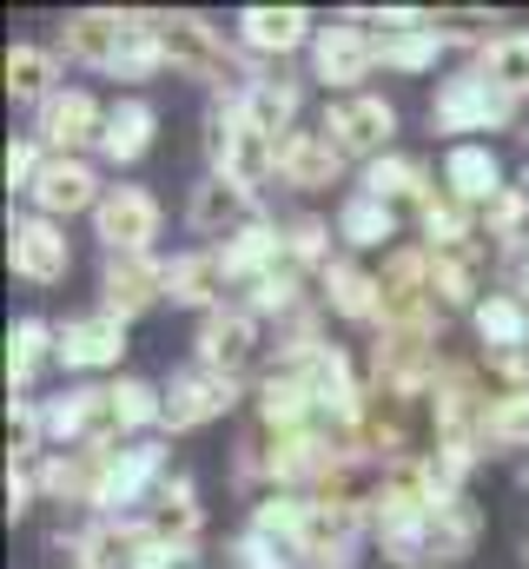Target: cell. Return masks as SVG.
Here are the masks:
<instances>
[{"mask_svg":"<svg viewBox=\"0 0 529 569\" xmlns=\"http://www.w3.org/2000/svg\"><path fill=\"white\" fill-rule=\"evenodd\" d=\"M358 192H371V199H385L391 212H410V219H417V206L437 192V179H430L423 159H410V152H385V159L358 166Z\"/></svg>","mask_w":529,"mask_h":569,"instance_id":"7402d4cb","label":"cell"},{"mask_svg":"<svg viewBox=\"0 0 529 569\" xmlns=\"http://www.w3.org/2000/svg\"><path fill=\"white\" fill-rule=\"evenodd\" d=\"M298 80H285V73H271V67H259L252 73V87L239 93V107H246V120L259 127V133H271V140H285V133H298Z\"/></svg>","mask_w":529,"mask_h":569,"instance_id":"4dcf8cb0","label":"cell"},{"mask_svg":"<svg viewBox=\"0 0 529 569\" xmlns=\"http://www.w3.org/2000/svg\"><path fill=\"white\" fill-rule=\"evenodd\" d=\"M517 186H523V192H529V166H523V179H517Z\"/></svg>","mask_w":529,"mask_h":569,"instance_id":"ee69618b","label":"cell"},{"mask_svg":"<svg viewBox=\"0 0 529 569\" xmlns=\"http://www.w3.org/2000/svg\"><path fill=\"white\" fill-rule=\"evenodd\" d=\"M33 497H40L33 463H7V517H27V510H33Z\"/></svg>","mask_w":529,"mask_h":569,"instance_id":"b9f144b4","label":"cell"},{"mask_svg":"<svg viewBox=\"0 0 529 569\" xmlns=\"http://www.w3.org/2000/svg\"><path fill=\"white\" fill-rule=\"evenodd\" d=\"M318 305H325V311H338V318H351V325H378V318H385L378 272H365V266L338 259V266L318 279Z\"/></svg>","mask_w":529,"mask_h":569,"instance_id":"f1b7e54d","label":"cell"},{"mask_svg":"<svg viewBox=\"0 0 529 569\" xmlns=\"http://www.w3.org/2000/svg\"><path fill=\"white\" fill-rule=\"evenodd\" d=\"M139 33H146L139 13H120V7H80V13L60 20V53H67L73 67L120 73V60L139 47Z\"/></svg>","mask_w":529,"mask_h":569,"instance_id":"277c9868","label":"cell"},{"mask_svg":"<svg viewBox=\"0 0 529 569\" xmlns=\"http://www.w3.org/2000/svg\"><path fill=\"white\" fill-rule=\"evenodd\" d=\"M146 530H152V543H172V550H192V543H199L206 510H199L192 477H179V470H172V477L152 490V503H146Z\"/></svg>","mask_w":529,"mask_h":569,"instance_id":"603a6c76","label":"cell"},{"mask_svg":"<svg viewBox=\"0 0 529 569\" xmlns=\"http://www.w3.org/2000/svg\"><path fill=\"white\" fill-rule=\"evenodd\" d=\"M331 239H338V226H325V219H291L285 226V252H291V266L298 272H311V279H325L338 259H331Z\"/></svg>","mask_w":529,"mask_h":569,"instance_id":"74e56055","label":"cell"},{"mask_svg":"<svg viewBox=\"0 0 529 569\" xmlns=\"http://www.w3.org/2000/svg\"><path fill=\"white\" fill-rule=\"evenodd\" d=\"M7 266H13V279H27V284H60L73 272L67 226L60 219H40V212H20L7 226Z\"/></svg>","mask_w":529,"mask_h":569,"instance_id":"5bb4252c","label":"cell"},{"mask_svg":"<svg viewBox=\"0 0 529 569\" xmlns=\"http://www.w3.org/2000/svg\"><path fill=\"white\" fill-rule=\"evenodd\" d=\"M146 550H152L146 517H93V523L73 537V557L87 569H139Z\"/></svg>","mask_w":529,"mask_h":569,"instance_id":"44dd1931","label":"cell"},{"mask_svg":"<svg viewBox=\"0 0 529 569\" xmlns=\"http://www.w3.org/2000/svg\"><path fill=\"white\" fill-rule=\"evenodd\" d=\"M331 226H338V239H345L351 252H371V246H391L397 239V212L385 199H371V192H351Z\"/></svg>","mask_w":529,"mask_h":569,"instance_id":"8d00e7d4","label":"cell"},{"mask_svg":"<svg viewBox=\"0 0 529 569\" xmlns=\"http://www.w3.org/2000/svg\"><path fill=\"white\" fill-rule=\"evenodd\" d=\"M166 477H172V470H166V443H159V437H139V443L107 450L93 517H127L132 503H152V490H159Z\"/></svg>","mask_w":529,"mask_h":569,"instance_id":"8992f818","label":"cell"},{"mask_svg":"<svg viewBox=\"0 0 529 569\" xmlns=\"http://www.w3.org/2000/svg\"><path fill=\"white\" fill-rule=\"evenodd\" d=\"M510 120H517V100H503L477 67L450 73L437 87V100H430V127L437 133H503Z\"/></svg>","mask_w":529,"mask_h":569,"instance_id":"52a82bcc","label":"cell"},{"mask_svg":"<svg viewBox=\"0 0 529 569\" xmlns=\"http://www.w3.org/2000/svg\"><path fill=\"white\" fill-rule=\"evenodd\" d=\"M40 457H47L40 398H7V463H40Z\"/></svg>","mask_w":529,"mask_h":569,"instance_id":"f35d334b","label":"cell"},{"mask_svg":"<svg viewBox=\"0 0 529 569\" xmlns=\"http://www.w3.org/2000/svg\"><path fill=\"white\" fill-rule=\"evenodd\" d=\"M146 33L159 40V53H166V67L172 73H186V80H206L219 100H239L246 87H252V73L259 67H246L232 47H226V33L206 20V13H186V7H152L146 13Z\"/></svg>","mask_w":529,"mask_h":569,"instance_id":"6da1fadb","label":"cell"},{"mask_svg":"<svg viewBox=\"0 0 529 569\" xmlns=\"http://www.w3.org/2000/svg\"><path fill=\"white\" fill-rule=\"evenodd\" d=\"M365 537H371L365 510H338V503L311 497V517L298 530V569H351L358 550H365Z\"/></svg>","mask_w":529,"mask_h":569,"instance_id":"4fadbf2b","label":"cell"},{"mask_svg":"<svg viewBox=\"0 0 529 569\" xmlns=\"http://www.w3.org/2000/svg\"><path fill=\"white\" fill-rule=\"evenodd\" d=\"M259 345H264V318L259 311H246V305H219V311L199 318L192 365H206V371H219V378H246L252 358H259Z\"/></svg>","mask_w":529,"mask_h":569,"instance_id":"ba28073f","label":"cell"},{"mask_svg":"<svg viewBox=\"0 0 529 569\" xmlns=\"http://www.w3.org/2000/svg\"><path fill=\"white\" fill-rule=\"evenodd\" d=\"M378 291H385V318L378 331H437L443 338V305H437V284H430V252L423 246H397L378 272Z\"/></svg>","mask_w":529,"mask_h":569,"instance_id":"3957f363","label":"cell"},{"mask_svg":"<svg viewBox=\"0 0 529 569\" xmlns=\"http://www.w3.org/2000/svg\"><path fill=\"white\" fill-rule=\"evenodd\" d=\"M60 87H67V80H60V47H33V40L7 47V93H13L20 107L40 113Z\"/></svg>","mask_w":529,"mask_h":569,"instance_id":"1f68e13d","label":"cell"},{"mask_svg":"<svg viewBox=\"0 0 529 569\" xmlns=\"http://www.w3.org/2000/svg\"><path fill=\"white\" fill-rule=\"evenodd\" d=\"M100 133H107V107H100L87 87H60V93L33 113V140L47 146L53 159H87V152H100Z\"/></svg>","mask_w":529,"mask_h":569,"instance_id":"30bf717a","label":"cell"},{"mask_svg":"<svg viewBox=\"0 0 529 569\" xmlns=\"http://www.w3.org/2000/svg\"><path fill=\"white\" fill-rule=\"evenodd\" d=\"M212 252L226 259L232 291H252L259 279H271V272L285 266V226H278V219H259V226H246L239 239H226V246H212Z\"/></svg>","mask_w":529,"mask_h":569,"instance_id":"d4e9b609","label":"cell"},{"mask_svg":"<svg viewBox=\"0 0 529 569\" xmlns=\"http://www.w3.org/2000/svg\"><path fill=\"white\" fill-rule=\"evenodd\" d=\"M47 365H60V325L20 318V325L7 331V391H13V398H33V385H40Z\"/></svg>","mask_w":529,"mask_h":569,"instance_id":"484cf974","label":"cell"},{"mask_svg":"<svg viewBox=\"0 0 529 569\" xmlns=\"http://www.w3.org/2000/svg\"><path fill=\"white\" fill-rule=\"evenodd\" d=\"M523 557H529V543H523Z\"/></svg>","mask_w":529,"mask_h":569,"instance_id":"7dc6e473","label":"cell"},{"mask_svg":"<svg viewBox=\"0 0 529 569\" xmlns=\"http://www.w3.org/2000/svg\"><path fill=\"white\" fill-rule=\"evenodd\" d=\"M378 73V40L345 13V20H331V27H318V40H311V80H325L331 87V100H345V93H365V80Z\"/></svg>","mask_w":529,"mask_h":569,"instance_id":"9c48e42d","label":"cell"},{"mask_svg":"<svg viewBox=\"0 0 529 569\" xmlns=\"http://www.w3.org/2000/svg\"><path fill=\"white\" fill-rule=\"evenodd\" d=\"M311 40H318V20L305 7H246L239 13V47L264 67H278L291 53H311Z\"/></svg>","mask_w":529,"mask_h":569,"instance_id":"ac0fdd59","label":"cell"},{"mask_svg":"<svg viewBox=\"0 0 529 569\" xmlns=\"http://www.w3.org/2000/svg\"><path fill=\"white\" fill-rule=\"evenodd\" d=\"M172 305H192L199 318L219 311V305H239V298H232V279H226V259H219L212 246L172 259Z\"/></svg>","mask_w":529,"mask_h":569,"instance_id":"83f0119b","label":"cell"},{"mask_svg":"<svg viewBox=\"0 0 529 569\" xmlns=\"http://www.w3.org/2000/svg\"><path fill=\"white\" fill-rule=\"evenodd\" d=\"M443 192L463 199L470 212H483V206L503 192V159H497L483 140H457L450 152H443Z\"/></svg>","mask_w":529,"mask_h":569,"instance_id":"cb8c5ba5","label":"cell"},{"mask_svg":"<svg viewBox=\"0 0 529 569\" xmlns=\"http://www.w3.org/2000/svg\"><path fill=\"white\" fill-rule=\"evenodd\" d=\"M259 192H246L239 179H226V172H206L199 186H192V199H186V226L206 239V246H226V239H239L246 226H259Z\"/></svg>","mask_w":529,"mask_h":569,"instance_id":"7c38bea8","label":"cell"},{"mask_svg":"<svg viewBox=\"0 0 529 569\" xmlns=\"http://www.w3.org/2000/svg\"><path fill=\"white\" fill-rule=\"evenodd\" d=\"M477 232H483V246H497L503 259H517L529 246V192L523 186H503V192L477 212Z\"/></svg>","mask_w":529,"mask_h":569,"instance_id":"d590c367","label":"cell"},{"mask_svg":"<svg viewBox=\"0 0 529 569\" xmlns=\"http://www.w3.org/2000/svg\"><path fill=\"white\" fill-rule=\"evenodd\" d=\"M345 166L351 159L325 140L318 127H298V133L278 140V186H291V192H325V186L345 179Z\"/></svg>","mask_w":529,"mask_h":569,"instance_id":"d6986e66","label":"cell"},{"mask_svg":"<svg viewBox=\"0 0 529 569\" xmlns=\"http://www.w3.org/2000/svg\"><path fill=\"white\" fill-rule=\"evenodd\" d=\"M371 40H378V67H385V73H430V67L443 60V40H437L430 13H417V7H410L403 27H385V33H371Z\"/></svg>","mask_w":529,"mask_h":569,"instance_id":"f546056e","label":"cell"},{"mask_svg":"<svg viewBox=\"0 0 529 569\" xmlns=\"http://www.w3.org/2000/svg\"><path fill=\"white\" fill-rule=\"evenodd\" d=\"M503 291H517V298L529 305V246L517 252V259H510V272H503Z\"/></svg>","mask_w":529,"mask_h":569,"instance_id":"7bdbcfd3","label":"cell"},{"mask_svg":"<svg viewBox=\"0 0 529 569\" xmlns=\"http://www.w3.org/2000/svg\"><path fill=\"white\" fill-rule=\"evenodd\" d=\"M127 358V325L113 311H87L60 325V365L67 371H120Z\"/></svg>","mask_w":529,"mask_h":569,"instance_id":"ffe728a7","label":"cell"},{"mask_svg":"<svg viewBox=\"0 0 529 569\" xmlns=\"http://www.w3.org/2000/svg\"><path fill=\"white\" fill-rule=\"evenodd\" d=\"M100 199H107V186H100L93 159H53V152H47V166H40L33 192H27V206H33L40 219H73V212H100Z\"/></svg>","mask_w":529,"mask_h":569,"instance_id":"e0dca14e","label":"cell"},{"mask_svg":"<svg viewBox=\"0 0 529 569\" xmlns=\"http://www.w3.org/2000/svg\"><path fill=\"white\" fill-rule=\"evenodd\" d=\"M40 166H47V146L33 140V133H27V140H13V146H7V186H13V192H33V179H40Z\"/></svg>","mask_w":529,"mask_h":569,"instance_id":"60d3db41","label":"cell"},{"mask_svg":"<svg viewBox=\"0 0 529 569\" xmlns=\"http://www.w3.org/2000/svg\"><path fill=\"white\" fill-rule=\"evenodd\" d=\"M226 569H298V557H291L285 543L259 537V530H239L232 550H226Z\"/></svg>","mask_w":529,"mask_h":569,"instance_id":"ab89813d","label":"cell"},{"mask_svg":"<svg viewBox=\"0 0 529 569\" xmlns=\"http://www.w3.org/2000/svg\"><path fill=\"white\" fill-rule=\"evenodd\" d=\"M206 152H212V172L239 179L246 192H259L264 179H278V140L246 120L239 100H219V107L206 113Z\"/></svg>","mask_w":529,"mask_h":569,"instance_id":"7a4b0ae2","label":"cell"},{"mask_svg":"<svg viewBox=\"0 0 529 569\" xmlns=\"http://www.w3.org/2000/svg\"><path fill=\"white\" fill-rule=\"evenodd\" d=\"M477 537H483V510H477L470 497H450V503L430 517V563L437 569L463 563V557L477 550Z\"/></svg>","mask_w":529,"mask_h":569,"instance_id":"e575fe53","label":"cell"},{"mask_svg":"<svg viewBox=\"0 0 529 569\" xmlns=\"http://www.w3.org/2000/svg\"><path fill=\"white\" fill-rule=\"evenodd\" d=\"M232 405H239V378H219V371H206V365H186V371L166 385V430H172V437H179V430H206V425H219Z\"/></svg>","mask_w":529,"mask_h":569,"instance_id":"2e32d148","label":"cell"},{"mask_svg":"<svg viewBox=\"0 0 529 569\" xmlns=\"http://www.w3.org/2000/svg\"><path fill=\"white\" fill-rule=\"evenodd\" d=\"M470 325H477V338H483V351H529V305L517 291H490L477 311H470Z\"/></svg>","mask_w":529,"mask_h":569,"instance_id":"836d02e7","label":"cell"},{"mask_svg":"<svg viewBox=\"0 0 529 569\" xmlns=\"http://www.w3.org/2000/svg\"><path fill=\"white\" fill-rule=\"evenodd\" d=\"M159 298H172V266L159 252H107V272H100V311H113L120 325L152 311Z\"/></svg>","mask_w":529,"mask_h":569,"instance_id":"8fae6325","label":"cell"},{"mask_svg":"<svg viewBox=\"0 0 529 569\" xmlns=\"http://www.w3.org/2000/svg\"><path fill=\"white\" fill-rule=\"evenodd\" d=\"M470 67H477L503 100H517V107L529 100V33H523V27H503V33H497Z\"/></svg>","mask_w":529,"mask_h":569,"instance_id":"d6a6232c","label":"cell"},{"mask_svg":"<svg viewBox=\"0 0 529 569\" xmlns=\"http://www.w3.org/2000/svg\"><path fill=\"white\" fill-rule=\"evenodd\" d=\"M417 569H437V563H417Z\"/></svg>","mask_w":529,"mask_h":569,"instance_id":"bcb514c9","label":"cell"},{"mask_svg":"<svg viewBox=\"0 0 529 569\" xmlns=\"http://www.w3.org/2000/svg\"><path fill=\"white\" fill-rule=\"evenodd\" d=\"M152 133H159V107L146 93H127L107 107V133H100V159L107 166H139L152 152Z\"/></svg>","mask_w":529,"mask_h":569,"instance_id":"4316f807","label":"cell"},{"mask_svg":"<svg viewBox=\"0 0 529 569\" xmlns=\"http://www.w3.org/2000/svg\"><path fill=\"white\" fill-rule=\"evenodd\" d=\"M159 226H166V212H159V199L146 186H107V199L93 212V239L107 252H152Z\"/></svg>","mask_w":529,"mask_h":569,"instance_id":"9a60e30c","label":"cell"},{"mask_svg":"<svg viewBox=\"0 0 529 569\" xmlns=\"http://www.w3.org/2000/svg\"><path fill=\"white\" fill-rule=\"evenodd\" d=\"M318 133L338 146L345 159L371 166V159H385L391 140H397V107L385 100V93H345V100H331V107H325Z\"/></svg>","mask_w":529,"mask_h":569,"instance_id":"5b68a950","label":"cell"},{"mask_svg":"<svg viewBox=\"0 0 529 569\" xmlns=\"http://www.w3.org/2000/svg\"><path fill=\"white\" fill-rule=\"evenodd\" d=\"M67 569H87V563H67Z\"/></svg>","mask_w":529,"mask_h":569,"instance_id":"f6af8a7d","label":"cell"}]
</instances>
